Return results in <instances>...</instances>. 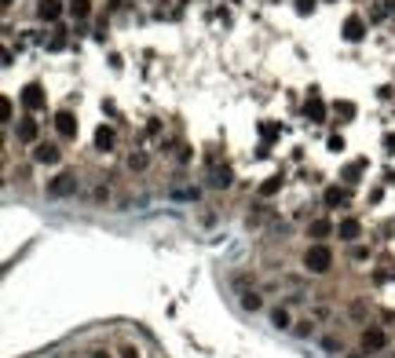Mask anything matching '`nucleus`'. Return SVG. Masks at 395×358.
Segmentation results:
<instances>
[{
  "mask_svg": "<svg viewBox=\"0 0 395 358\" xmlns=\"http://www.w3.org/2000/svg\"><path fill=\"white\" fill-rule=\"evenodd\" d=\"M300 263H304L308 274H330L337 267V249L330 241H311L304 252H300Z\"/></svg>",
  "mask_w": 395,
  "mask_h": 358,
  "instance_id": "nucleus-1",
  "label": "nucleus"
},
{
  "mask_svg": "<svg viewBox=\"0 0 395 358\" xmlns=\"http://www.w3.org/2000/svg\"><path fill=\"white\" fill-rule=\"evenodd\" d=\"M77 191H81V172H77V168H70V165H63L59 172L44 183V198H51V201H66Z\"/></svg>",
  "mask_w": 395,
  "mask_h": 358,
  "instance_id": "nucleus-2",
  "label": "nucleus"
},
{
  "mask_svg": "<svg viewBox=\"0 0 395 358\" xmlns=\"http://www.w3.org/2000/svg\"><path fill=\"white\" fill-rule=\"evenodd\" d=\"M30 161L37 168H63L66 165V150L59 139H41L37 146H30Z\"/></svg>",
  "mask_w": 395,
  "mask_h": 358,
  "instance_id": "nucleus-3",
  "label": "nucleus"
},
{
  "mask_svg": "<svg viewBox=\"0 0 395 358\" xmlns=\"http://www.w3.org/2000/svg\"><path fill=\"white\" fill-rule=\"evenodd\" d=\"M51 128H55V139H59L63 146H70V143L81 139V121H77V114H73L70 106L55 110V114H51Z\"/></svg>",
  "mask_w": 395,
  "mask_h": 358,
  "instance_id": "nucleus-4",
  "label": "nucleus"
},
{
  "mask_svg": "<svg viewBox=\"0 0 395 358\" xmlns=\"http://www.w3.org/2000/svg\"><path fill=\"white\" fill-rule=\"evenodd\" d=\"M359 347H363L366 354L388 351V347H391V329L381 326V322H366V326L359 329Z\"/></svg>",
  "mask_w": 395,
  "mask_h": 358,
  "instance_id": "nucleus-5",
  "label": "nucleus"
},
{
  "mask_svg": "<svg viewBox=\"0 0 395 358\" xmlns=\"http://www.w3.org/2000/svg\"><path fill=\"white\" fill-rule=\"evenodd\" d=\"M41 132H44V121H37V114H23V121H15V128H11V136H15V143L18 146H37V143H41L44 136H41Z\"/></svg>",
  "mask_w": 395,
  "mask_h": 358,
  "instance_id": "nucleus-6",
  "label": "nucleus"
},
{
  "mask_svg": "<svg viewBox=\"0 0 395 358\" xmlns=\"http://www.w3.org/2000/svg\"><path fill=\"white\" fill-rule=\"evenodd\" d=\"M363 234H366V223H363V216H355V212L337 216V241L355 245V241H363Z\"/></svg>",
  "mask_w": 395,
  "mask_h": 358,
  "instance_id": "nucleus-7",
  "label": "nucleus"
},
{
  "mask_svg": "<svg viewBox=\"0 0 395 358\" xmlns=\"http://www.w3.org/2000/svg\"><path fill=\"white\" fill-rule=\"evenodd\" d=\"M348 205H351V186H344V183H330L326 191H322V209H326L330 216L344 212Z\"/></svg>",
  "mask_w": 395,
  "mask_h": 358,
  "instance_id": "nucleus-8",
  "label": "nucleus"
},
{
  "mask_svg": "<svg viewBox=\"0 0 395 358\" xmlns=\"http://www.w3.org/2000/svg\"><path fill=\"white\" fill-rule=\"evenodd\" d=\"M150 165H154V154H150V150H143V143H136V146L125 150V172H128V176H146Z\"/></svg>",
  "mask_w": 395,
  "mask_h": 358,
  "instance_id": "nucleus-9",
  "label": "nucleus"
},
{
  "mask_svg": "<svg viewBox=\"0 0 395 358\" xmlns=\"http://www.w3.org/2000/svg\"><path fill=\"white\" fill-rule=\"evenodd\" d=\"M92 150H96L99 158L118 154V128L114 124H99L96 132H92Z\"/></svg>",
  "mask_w": 395,
  "mask_h": 358,
  "instance_id": "nucleus-10",
  "label": "nucleus"
},
{
  "mask_svg": "<svg viewBox=\"0 0 395 358\" xmlns=\"http://www.w3.org/2000/svg\"><path fill=\"white\" fill-rule=\"evenodd\" d=\"M304 234H308V241H330V238H337V216H315V219H308V227H304Z\"/></svg>",
  "mask_w": 395,
  "mask_h": 358,
  "instance_id": "nucleus-11",
  "label": "nucleus"
},
{
  "mask_svg": "<svg viewBox=\"0 0 395 358\" xmlns=\"http://www.w3.org/2000/svg\"><path fill=\"white\" fill-rule=\"evenodd\" d=\"M18 103H23L26 114H41V110H48V96H44L41 84H26L23 96H18Z\"/></svg>",
  "mask_w": 395,
  "mask_h": 358,
  "instance_id": "nucleus-12",
  "label": "nucleus"
},
{
  "mask_svg": "<svg viewBox=\"0 0 395 358\" xmlns=\"http://www.w3.org/2000/svg\"><path fill=\"white\" fill-rule=\"evenodd\" d=\"M66 15V0H37V18L48 26H59Z\"/></svg>",
  "mask_w": 395,
  "mask_h": 358,
  "instance_id": "nucleus-13",
  "label": "nucleus"
},
{
  "mask_svg": "<svg viewBox=\"0 0 395 358\" xmlns=\"http://www.w3.org/2000/svg\"><path fill=\"white\" fill-rule=\"evenodd\" d=\"M341 33H344V41H348V44H359L363 37L370 33V18H366V15H348V18H344V26H341Z\"/></svg>",
  "mask_w": 395,
  "mask_h": 358,
  "instance_id": "nucleus-14",
  "label": "nucleus"
},
{
  "mask_svg": "<svg viewBox=\"0 0 395 358\" xmlns=\"http://www.w3.org/2000/svg\"><path fill=\"white\" fill-rule=\"evenodd\" d=\"M268 322H271V329H278V333H289L293 329V307L289 304H271L268 307Z\"/></svg>",
  "mask_w": 395,
  "mask_h": 358,
  "instance_id": "nucleus-15",
  "label": "nucleus"
},
{
  "mask_svg": "<svg viewBox=\"0 0 395 358\" xmlns=\"http://www.w3.org/2000/svg\"><path fill=\"white\" fill-rule=\"evenodd\" d=\"M238 304H242V311H246V314H260V311H268V300H263V293H260L256 286L238 289Z\"/></svg>",
  "mask_w": 395,
  "mask_h": 358,
  "instance_id": "nucleus-16",
  "label": "nucleus"
},
{
  "mask_svg": "<svg viewBox=\"0 0 395 358\" xmlns=\"http://www.w3.org/2000/svg\"><path fill=\"white\" fill-rule=\"evenodd\" d=\"M304 117L315 121V124L330 121V106H326V99L318 96V91H311V96H308V103H304Z\"/></svg>",
  "mask_w": 395,
  "mask_h": 358,
  "instance_id": "nucleus-17",
  "label": "nucleus"
},
{
  "mask_svg": "<svg viewBox=\"0 0 395 358\" xmlns=\"http://www.w3.org/2000/svg\"><path fill=\"white\" fill-rule=\"evenodd\" d=\"M205 183H209V191H231V186H234V168L231 165H216Z\"/></svg>",
  "mask_w": 395,
  "mask_h": 358,
  "instance_id": "nucleus-18",
  "label": "nucleus"
},
{
  "mask_svg": "<svg viewBox=\"0 0 395 358\" xmlns=\"http://www.w3.org/2000/svg\"><path fill=\"white\" fill-rule=\"evenodd\" d=\"M88 201L96 205V209H106V205H114V186H110V179H96V183H92Z\"/></svg>",
  "mask_w": 395,
  "mask_h": 358,
  "instance_id": "nucleus-19",
  "label": "nucleus"
},
{
  "mask_svg": "<svg viewBox=\"0 0 395 358\" xmlns=\"http://www.w3.org/2000/svg\"><path fill=\"white\" fill-rule=\"evenodd\" d=\"M66 15L73 18V26H84L92 15H96V4L92 0H66Z\"/></svg>",
  "mask_w": 395,
  "mask_h": 358,
  "instance_id": "nucleus-20",
  "label": "nucleus"
},
{
  "mask_svg": "<svg viewBox=\"0 0 395 358\" xmlns=\"http://www.w3.org/2000/svg\"><path fill=\"white\" fill-rule=\"evenodd\" d=\"M363 172H366V158H355V161L341 165V183L344 186H359L363 183Z\"/></svg>",
  "mask_w": 395,
  "mask_h": 358,
  "instance_id": "nucleus-21",
  "label": "nucleus"
},
{
  "mask_svg": "<svg viewBox=\"0 0 395 358\" xmlns=\"http://www.w3.org/2000/svg\"><path fill=\"white\" fill-rule=\"evenodd\" d=\"M344 314L351 318V322H370V296H351Z\"/></svg>",
  "mask_w": 395,
  "mask_h": 358,
  "instance_id": "nucleus-22",
  "label": "nucleus"
},
{
  "mask_svg": "<svg viewBox=\"0 0 395 358\" xmlns=\"http://www.w3.org/2000/svg\"><path fill=\"white\" fill-rule=\"evenodd\" d=\"M318 326H322V322H315V318L311 314H304V318H296V322H293V336H296V340H315V336H318Z\"/></svg>",
  "mask_w": 395,
  "mask_h": 358,
  "instance_id": "nucleus-23",
  "label": "nucleus"
},
{
  "mask_svg": "<svg viewBox=\"0 0 395 358\" xmlns=\"http://www.w3.org/2000/svg\"><path fill=\"white\" fill-rule=\"evenodd\" d=\"M318 347H322L326 354H337V358H341V354L348 351V340H344L341 333H322V336H318Z\"/></svg>",
  "mask_w": 395,
  "mask_h": 358,
  "instance_id": "nucleus-24",
  "label": "nucleus"
},
{
  "mask_svg": "<svg viewBox=\"0 0 395 358\" xmlns=\"http://www.w3.org/2000/svg\"><path fill=\"white\" fill-rule=\"evenodd\" d=\"M282 186H286V176H271V179L256 183V198H275V194H282Z\"/></svg>",
  "mask_w": 395,
  "mask_h": 358,
  "instance_id": "nucleus-25",
  "label": "nucleus"
},
{
  "mask_svg": "<svg viewBox=\"0 0 395 358\" xmlns=\"http://www.w3.org/2000/svg\"><path fill=\"white\" fill-rule=\"evenodd\" d=\"M370 256H373V245H370V241L348 245V263H370Z\"/></svg>",
  "mask_w": 395,
  "mask_h": 358,
  "instance_id": "nucleus-26",
  "label": "nucleus"
},
{
  "mask_svg": "<svg viewBox=\"0 0 395 358\" xmlns=\"http://www.w3.org/2000/svg\"><path fill=\"white\" fill-rule=\"evenodd\" d=\"M173 201H201V186H180V191H168Z\"/></svg>",
  "mask_w": 395,
  "mask_h": 358,
  "instance_id": "nucleus-27",
  "label": "nucleus"
},
{
  "mask_svg": "<svg viewBox=\"0 0 395 358\" xmlns=\"http://www.w3.org/2000/svg\"><path fill=\"white\" fill-rule=\"evenodd\" d=\"M173 161H176L180 168H187V165H191V161H194V146L180 139V146H176V154H173Z\"/></svg>",
  "mask_w": 395,
  "mask_h": 358,
  "instance_id": "nucleus-28",
  "label": "nucleus"
},
{
  "mask_svg": "<svg viewBox=\"0 0 395 358\" xmlns=\"http://www.w3.org/2000/svg\"><path fill=\"white\" fill-rule=\"evenodd\" d=\"M333 114H337V117H344V124H348L355 114H359V106H355V103H348V99H344V103L337 99V103H333Z\"/></svg>",
  "mask_w": 395,
  "mask_h": 358,
  "instance_id": "nucleus-29",
  "label": "nucleus"
},
{
  "mask_svg": "<svg viewBox=\"0 0 395 358\" xmlns=\"http://www.w3.org/2000/svg\"><path fill=\"white\" fill-rule=\"evenodd\" d=\"M0 106H4V128L11 132V128H15V103H11V96L0 99Z\"/></svg>",
  "mask_w": 395,
  "mask_h": 358,
  "instance_id": "nucleus-30",
  "label": "nucleus"
},
{
  "mask_svg": "<svg viewBox=\"0 0 395 358\" xmlns=\"http://www.w3.org/2000/svg\"><path fill=\"white\" fill-rule=\"evenodd\" d=\"M114 351H118V358H143V351L136 344H118Z\"/></svg>",
  "mask_w": 395,
  "mask_h": 358,
  "instance_id": "nucleus-31",
  "label": "nucleus"
},
{
  "mask_svg": "<svg viewBox=\"0 0 395 358\" xmlns=\"http://www.w3.org/2000/svg\"><path fill=\"white\" fill-rule=\"evenodd\" d=\"M161 132H165V124H161L158 117H150V121H146V136H150V139H165Z\"/></svg>",
  "mask_w": 395,
  "mask_h": 358,
  "instance_id": "nucleus-32",
  "label": "nucleus"
},
{
  "mask_svg": "<svg viewBox=\"0 0 395 358\" xmlns=\"http://www.w3.org/2000/svg\"><path fill=\"white\" fill-rule=\"evenodd\" d=\"M366 201H370V205H381V201H384V183L370 186V191H366Z\"/></svg>",
  "mask_w": 395,
  "mask_h": 358,
  "instance_id": "nucleus-33",
  "label": "nucleus"
},
{
  "mask_svg": "<svg viewBox=\"0 0 395 358\" xmlns=\"http://www.w3.org/2000/svg\"><path fill=\"white\" fill-rule=\"evenodd\" d=\"M293 4H296V15H315L318 0H293Z\"/></svg>",
  "mask_w": 395,
  "mask_h": 358,
  "instance_id": "nucleus-34",
  "label": "nucleus"
},
{
  "mask_svg": "<svg viewBox=\"0 0 395 358\" xmlns=\"http://www.w3.org/2000/svg\"><path fill=\"white\" fill-rule=\"evenodd\" d=\"M88 358H118V351H114V347H92Z\"/></svg>",
  "mask_w": 395,
  "mask_h": 358,
  "instance_id": "nucleus-35",
  "label": "nucleus"
},
{
  "mask_svg": "<svg viewBox=\"0 0 395 358\" xmlns=\"http://www.w3.org/2000/svg\"><path fill=\"white\" fill-rule=\"evenodd\" d=\"M381 146L388 150V154H395V132H384V139H381Z\"/></svg>",
  "mask_w": 395,
  "mask_h": 358,
  "instance_id": "nucleus-36",
  "label": "nucleus"
},
{
  "mask_svg": "<svg viewBox=\"0 0 395 358\" xmlns=\"http://www.w3.org/2000/svg\"><path fill=\"white\" fill-rule=\"evenodd\" d=\"M110 70H125V59H121L118 51H110Z\"/></svg>",
  "mask_w": 395,
  "mask_h": 358,
  "instance_id": "nucleus-37",
  "label": "nucleus"
},
{
  "mask_svg": "<svg viewBox=\"0 0 395 358\" xmlns=\"http://www.w3.org/2000/svg\"><path fill=\"white\" fill-rule=\"evenodd\" d=\"M271 4H282V0H271Z\"/></svg>",
  "mask_w": 395,
  "mask_h": 358,
  "instance_id": "nucleus-38",
  "label": "nucleus"
},
{
  "mask_svg": "<svg viewBox=\"0 0 395 358\" xmlns=\"http://www.w3.org/2000/svg\"><path fill=\"white\" fill-rule=\"evenodd\" d=\"M326 4H337V0H326Z\"/></svg>",
  "mask_w": 395,
  "mask_h": 358,
  "instance_id": "nucleus-39",
  "label": "nucleus"
}]
</instances>
